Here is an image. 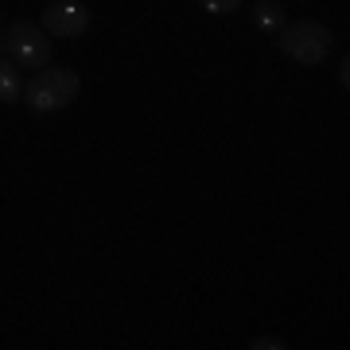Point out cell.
Instances as JSON below:
<instances>
[{"label": "cell", "instance_id": "obj_1", "mask_svg": "<svg viewBox=\"0 0 350 350\" xmlns=\"http://www.w3.org/2000/svg\"><path fill=\"white\" fill-rule=\"evenodd\" d=\"M78 94H82V78H78L75 70L43 66V70H36L31 82L24 86V105L31 113H55V109H66Z\"/></svg>", "mask_w": 350, "mask_h": 350}, {"label": "cell", "instance_id": "obj_2", "mask_svg": "<svg viewBox=\"0 0 350 350\" xmlns=\"http://www.w3.org/2000/svg\"><path fill=\"white\" fill-rule=\"evenodd\" d=\"M280 51H284L292 63L300 66H319L335 51V36L331 27L319 24V20H300V24H284L280 31Z\"/></svg>", "mask_w": 350, "mask_h": 350}, {"label": "cell", "instance_id": "obj_3", "mask_svg": "<svg viewBox=\"0 0 350 350\" xmlns=\"http://www.w3.org/2000/svg\"><path fill=\"white\" fill-rule=\"evenodd\" d=\"M4 55L16 66L43 70L51 63V36L31 20H16V24H8V36H4Z\"/></svg>", "mask_w": 350, "mask_h": 350}, {"label": "cell", "instance_id": "obj_4", "mask_svg": "<svg viewBox=\"0 0 350 350\" xmlns=\"http://www.w3.org/2000/svg\"><path fill=\"white\" fill-rule=\"evenodd\" d=\"M39 27L47 31V36H59V39H78L86 36L90 27V12L78 4V0H55L47 12H43V20H39Z\"/></svg>", "mask_w": 350, "mask_h": 350}, {"label": "cell", "instance_id": "obj_5", "mask_svg": "<svg viewBox=\"0 0 350 350\" xmlns=\"http://www.w3.org/2000/svg\"><path fill=\"white\" fill-rule=\"evenodd\" d=\"M16 101H24V78L8 55H0V105H16Z\"/></svg>", "mask_w": 350, "mask_h": 350}, {"label": "cell", "instance_id": "obj_6", "mask_svg": "<svg viewBox=\"0 0 350 350\" xmlns=\"http://www.w3.org/2000/svg\"><path fill=\"white\" fill-rule=\"evenodd\" d=\"M253 24L261 27V31H280L288 24L284 20V8L276 4V0H261L257 8H253Z\"/></svg>", "mask_w": 350, "mask_h": 350}, {"label": "cell", "instance_id": "obj_7", "mask_svg": "<svg viewBox=\"0 0 350 350\" xmlns=\"http://www.w3.org/2000/svg\"><path fill=\"white\" fill-rule=\"evenodd\" d=\"M206 12H214V16H230V12H238L241 8V0H199Z\"/></svg>", "mask_w": 350, "mask_h": 350}, {"label": "cell", "instance_id": "obj_8", "mask_svg": "<svg viewBox=\"0 0 350 350\" xmlns=\"http://www.w3.org/2000/svg\"><path fill=\"white\" fill-rule=\"evenodd\" d=\"M250 347H253V350H280V347H284V342H280V338H276V335H261V338H253Z\"/></svg>", "mask_w": 350, "mask_h": 350}, {"label": "cell", "instance_id": "obj_9", "mask_svg": "<svg viewBox=\"0 0 350 350\" xmlns=\"http://www.w3.org/2000/svg\"><path fill=\"white\" fill-rule=\"evenodd\" d=\"M338 82H342V86L350 82V66H347V59H342V66H338Z\"/></svg>", "mask_w": 350, "mask_h": 350}]
</instances>
